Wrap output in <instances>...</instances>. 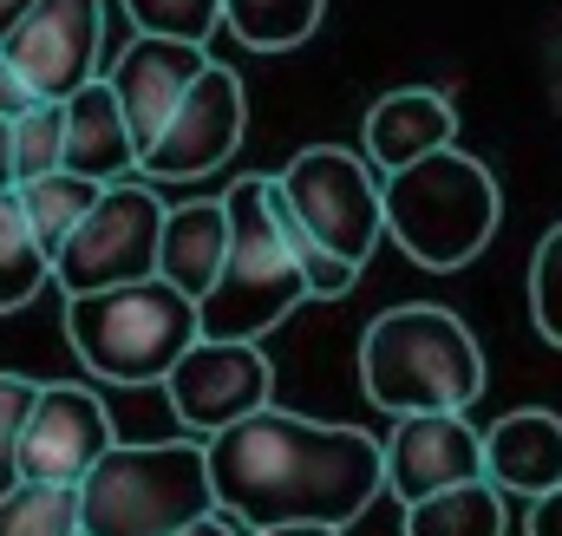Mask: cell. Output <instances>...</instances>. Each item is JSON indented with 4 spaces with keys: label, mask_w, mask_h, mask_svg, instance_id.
<instances>
[{
    "label": "cell",
    "mask_w": 562,
    "mask_h": 536,
    "mask_svg": "<svg viewBox=\"0 0 562 536\" xmlns=\"http://www.w3.org/2000/svg\"><path fill=\"white\" fill-rule=\"evenodd\" d=\"M203 471H210L216 511L236 517L243 536L288 531V524L347 531L380 498V478H386L373 432L327 425V418L281 412V405H262V412L210 432Z\"/></svg>",
    "instance_id": "obj_1"
},
{
    "label": "cell",
    "mask_w": 562,
    "mask_h": 536,
    "mask_svg": "<svg viewBox=\"0 0 562 536\" xmlns=\"http://www.w3.org/2000/svg\"><path fill=\"white\" fill-rule=\"evenodd\" d=\"M497 223H504V190L458 144L425 150L380 177V236H393L431 275L471 268L491 249Z\"/></svg>",
    "instance_id": "obj_2"
},
{
    "label": "cell",
    "mask_w": 562,
    "mask_h": 536,
    "mask_svg": "<svg viewBox=\"0 0 562 536\" xmlns=\"http://www.w3.org/2000/svg\"><path fill=\"white\" fill-rule=\"evenodd\" d=\"M360 387L393 418L406 412H471L484 393V354L451 308L406 301L367 321L360 334Z\"/></svg>",
    "instance_id": "obj_3"
},
{
    "label": "cell",
    "mask_w": 562,
    "mask_h": 536,
    "mask_svg": "<svg viewBox=\"0 0 562 536\" xmlns=\"http://www.w3.org/2000/svg\"><path fill=\"white\" fill-rule=\"evenodd\" d=\"M72 504H79V536H177L183 524L216 511L203 438L112 445L72 484Z\"/></svg>",
    "instance_id": "obj_4"
},
{
    "label": "cell",
    "mask_w": 562,
    "mask_h": 536,
    "mask_svg": "<svg viewBox=\"0 0 562 536\" xmlns=\"http://www.w3.org/2000/svg\"><path fill=\"white\" fill-rule=\"evenodd\" d=\"M262 190H269V177L243 170L229 183V197H223L229 249H223V268H216L210 294L196 301V334L203 340H262L269 327H281L307 301V281H301L294 256L281 249Z\"/></svg>",
    "instance_id": "obj_5"
},
{
    "label": "cell",
    "mask_w": 562,
    "mask_h": 536,
    "mask_svg": "<svg viewBox=\"0 0 562 536\" xmlns=\"http://www.w3.org/2000/svg\"><path fill=\"white\" fill-rule=\"evenodd\" d=\"M66 340L86 360V373L112 387H157L170 360L196 340V301L157 275L66 294Z\"/></svg>",
    "instance_id": "obj_6"
},
{
    "label": "cell",
    "mask_w": 562,
    "mask_h": 536,
    "mask_svg": "<svg viewBox=\"0 0 562 536\" xmlns=\"http://www.w3.org/2000/svg\"><path fill=\"white\" fill-rule=\"evenodd\" d=\"M276 190L288 216L347 268H367V256L380 249V177L360 150L307 144L276 170Z\"/></svg>",
    "instance_id": "obj_7"
},
{
    "label": "cell",
    "mask_w": 562,
    "mask_h": 536,
    "mask_svg": "<svg viewBox=\"0 0 562 536\" xmlns=\"http://www.w3.org/2000/svg\"><path fill=\"white\" fill-rule=\"evenodd\" d=\"M157 230H164V203L150 183H132V177L105 183L92 197V210L79 216V230L66 236V249L53 256V281L66 294L144 281L157 268Z\"/></svg>",
    "instance_id": "obj_8"
},
{
    "label": "cell",
    "mask_w": 562,
    "mask_h": 536,
    "mask_svg": "<svg viewBox=\"0 0 562 536\" xmlns=\"http://www.w3.org/2000/svg\"><path fill=\"white\" fill-rule=\"evenodd\" d=\"M157 387H164V400L177 412V425H190L196 438H210V432H223V425L276 405V367H269V354L256 340H203L196 334L170 360V373Z\"/></svg>",
    "instance_id": "obj_9"
},
{
    "label": "cell",
    "mask_w": 562,
    "mask_h": 536,
    "mask_svg": "<svg viewBox=\"0 0 562 536\" xmlns=\"http://www.w3.org/2000/svg\"><path fill=\"white\" fill-rule=\"evenodd\" d=\"M243 125H249V92L223 59H210L183 86V99L170 105L157 137L138 150V177H210L216 164L236 157Z\"/></svg>",
    "instance_id": "obj_10"
},
{
    "label": "cell",
    "mask_w": 562,
    "mask_h": 536,
    "mask_svg": "<svg viewBox=\"0 0 562 536\" xmlns=\"http://www.w3.org/2000/svg\"><path fill=\"white\" fill-rule=\"evenodd\" d=\"M105 53V7L99 0H33L13 33H0V59L33 86V99H72L99 79Z\"/></svg>",
    "instance_id": "obj_11"
},
{
    "label": "cell",
    "mask_w": 562,
    "mask_h": 536,
    "mask_svg": "<svg viewBox=\"0 0 562 536\" xmlns=\"http://www.w3.org/2000/svg\"><path fill=\"white\" fill-rule=\"evenodd\" d=\"M112 445H119L112 412H105V400L92 387H72V380L33 387L26 425H20V478L72 491Z\"/></svg>",
    "instance_id": "obj_12"
},
{
    "label": "cell",
    "mask_w": 562,
    "mask_h": 536,
    "mask_svg": "<svg viewBox=\"0 0 562 536\" xmlns=\"http://www.w3.org/2000/svg\"><path fill=\"white\" fill-rule=\"evenodd\" d=\"M380 491H393L400 504H419L431 491H451V484H471L484 478V458H477V425L464 412H406L393 418L386 445H380Z\"/></svg>",
    "instance_id": "obj_13"
},
{
    "label": "cell",
    "mask_w": 562,
    "mask_h": 536,
    "mask_svg": "<svg viewBox=\"0 0 562 536\" xmlns=\"http://www.w3.org/2000/svg\"><path fill=\"white\" fill-rule=\"evenodd\" d=\"M210 66V53L203 46H190V40H157V33H138L112 66H99V79H105V92L119 99V119H125V132H132V150H144L157 125L170 119V105L183 99V86L196 79Z\"/></svg>",
    "instance_id": "obj_14"
},
{
    "label": "cell",
    "mask_w": 562,
    "mask_h": 536,
    "mask_svg": "<svg viewBox=\"0 0 562 536\" xmlns=\"http://www.w3.org/2000/svg\"><path fill=\"white\" fill-rule=\"evenodd\" d=\"M477 458H484V484L510 491V498H543L562 484V412L550 405H524L504 412L491 432H477Z\"/></svg>",
    "instance_id": "obj_15"
},
{
    "label": "cell",
    "mask_w": 562,
    "mask_h": 536,
    "mask_svg": "<svg viewBox=\"0 0 562 536\" xmlns=\"http://www.w3.org/2000/svg\"><path fill=\"white\" fill-rule=\"evenodd\" d=\"M451 137H458L451 99L431 92V86H400V92H386V99L367 105V132H360L367 150H360V157H367L373 177H386V170L413 164L425 150H445Z\"/></svg>",
    "instance_id": "obj_16"
},
{
    "label": "cell",
    "mask_w": 562,
    "mask_h": 536,
    "mask_svg": "<svg viewBox=\"0 0 562 536\" xmlns=\"http://www.w3.org/2000/svg\"><path fill=\"white\" fill-rule=\"evenodd\" d=\"M59 170L86 177V183H125L138 170V150L132 132L119 119V99L105 92V79L79 86L72 99H59Z\"/></svg>",
    "instance_id": "obj_17"
},
{
    "label": "cell",
    "mask_w": 562,
    "mask_h": 536,
    "mask_svg": "<svg viewBox=\"0 0 562 536\" xmlns=\"http://www.w3.org/2000/svg\"><path fill=\"white\" fill-rule=\"evenodd\" d=\"M229 249V216L223 203H183V210H164V230H157V281H170L177 294L203 301L216 268Z\"/></svg>",
    "instance_id": "obj_18"
},
{
    "label": "cell",
    "mask_w": 562,
    "mask_h": 536,
    "mask_svg": "<svg viewBox=\"0 0 562 536\" xmlns=\"http://www.w3.org/2000/svg\"><path fill=\"white\" fill-rule=\"evenodd\" d=\"M99 190H105V183H86V177H72V170H46V177H33V183H13L20 216H26V230H33L46 268H53V256L66 249V236L79 230V216L92 210Z\"/></svg>",
    "instance_id": "obj_19"
},
{
    "label": "cell",
    "mask_w": 562,
    "mask_h": 536,
    "mask_svg": "<svg viewBox=\"0 0 562 536\" xmlns=\"http://www.w3.org/2000/svg\"><path fill=\"white\" fill-rule=\"evenodd\" d=\"M406 536H504V491H491L484 478L431 491L406 504Z\"/></svg>",
    "instance_id": "obj_20"
},
{
    "label": "cell",
    "mask_w": 562,
    "mask_h": 536,
    "mask_svg": "<svg viewBox=\"0 0 562 536\" xmlns=\"http://www.w3.org/2000/svg\"><path fill=\"white\" fill-rule=\"evenodd\" d=\"M327 0H223V26L256 46V53H288L301 40H314Z\"/></svg>",
    "instance_id": "obj_21"
},
{
    "label": "cell",
    "mask_w": 562,
    "mask_h": 536,
    "mask_svg": "<svg viewBox=\"0 0 562 536\" xmlns=\"http://www.w3.org/2000/svg\"><path fill=\"white\" fill-rule=\"evenodd\" d=\"M46 281H53V268H46L33 230H26V216H20V197L0 190V314L26 308Z\"/></svg>",
    "instance_id": "obj_22"
},
{
    "label": "cell",
    "mask_w": 562,
    "mask_h": 536,
    "mask_svg": "<svg viewBox=\"0 0 562 536\" xmlns=\"http://www.w3.org/2000/svg\"><path fill=\"white\" fill-rule=\"evenodd\" d=\"M0 536H79V504L66 484H33L20 478L0 498Z\"/></svg>",
    "instance_id": "obj_23"
},
{
    "label": "cell",
    "mask_w": 562,
    "mask_h": 536,
    "mask_svg": "<svg viewBox=\"0 0 562 536\" xmlns=\"http://www.w3.org/2000/svg\"><path fill=\"white\" fill-rule=\"evenodd\" d=\"M59 105L53 99H40L33 112H20L13 125H7V164H13V183H33V177H46V170H59Z\"/></svg>",
    "instance_id": "obj_24"
},
{
    "label": "cell",
    "mask_w": 562,
    "mask_h": 536,
    "mask_svg": "<svg viewBox=\"0 0 562 536\" xmlns=\"http://www.w3.org/2000/svg\"><path fill=\"white\" fill-rule=\"evenodd\" d=\"M125 13L138 33L190 40V46H210V33L223 26V0H125Z\"/></svg>",
    "instance_id": "obj_25"
},
{
    "label": "cell",
    "mask_w": 562,
    "mask_h": 536,
    "mask_svg": "<svg viewBox=\"0 0 562 536\" xmlns=\"http://www.w3.org/2000/svg\"><path fill=\"white\" fill-rule=\"evenodd\" d=\"M530 321L550 347H562V223L530 256Z\"/></svg>",
    "instance_id": "obj_26"
},
{
    "label": "cell",
    "mask_w": 562,
    "mask_h": 536,
    "mask_svg": "<svg viewBox=\"0 0 562 536\" xmlns=\"http://www.w3.org/2000/svg\"><path fill=\"white\" fill-rule=\"evenodd\" d=\"M33 387L40 380H26V373H0V498L20 484V425H26Z\"/></svg>",
    "instance_id": "obj_27"
},
{
    "label": "cell",
    "mask_w": 562,
    "mask_h": 536,
    "mask_svg": "<svg viewBox=\"0 0 562 536\" xmlns=\"http://www.w3.org/2000/svg\"><path fill=\"white\" fill-rule=\"evenodd\" d=\"M33 105H40V99H33V86H26V79L0 59V119L13 125V119H20V112H33Z\"/></svg>",
    "instance_id": "obj_28"
},
{
    "label": "cell",
    "mask_w": 562,
    "mask_h": 536,
    "mask_svg": "<svg viewBox=\"0 0 562 536\" xmlns=\"http://www.w3.org/2000/svg\"><path fill=\"white\" fill-rule=\"evenodd\" d=\"M543 99H550V112L562 119V26L543 33Z\"/></svg>",
    "instance_id": "obj_29"
},
{
    "label": "cell",
    "mask_w": 562,
    "mask_h": 536,
    "mask_svg": "<svg viewBox=\"0 0 562 536\" xmlns=\"http://www.w3.org/2000/svg\"><path fill=\"white\" fill-rule=\"evenodd\" d=\"M530 536H562V484L530 504Z\"/></svg>",
    "instance_id": "obj_30"
},
{
    "label": "cell",
    "mask_w": 562,
    "mask_h": 536,
    "mask_svg": "<svg viewBox=\"0 0 562 536\" xmlns=\"http://www.w3.org/2000/svg\"><path fill=\"white\" fill-rule=\"evenodd\" d=\"M177 536H243L236 517H223V511H210V517H196V524H183Z\"/></svg>",
    "instance_id": "obj_31"
},
{
    "label": "cell",
    "mask_w": 562,
    "mask_h": 536,
    "mask_svg": "<svg viewBox=\"0 0 562 536\" xmlns=\"http://www.w3.org/2000/svg\"><path fill=\"white\" fill-rule=\"evenodd\" d=\"M26 7H33V0H0V33H13V20H20Z\"/></svg>",
    "instance_id": "obj_32"
},
{
    "label": "cell",
    "mask_w": 562,
    "mask_h": 536,
    "mask_svg": "<svg viewBox=\"0 0 562 536\" xmlns=\"http://www.w3.org/2000/svg\"><path fill=\"white\" fill-rule=\"evenodd\" d=\"M256 536H340V531H321V524H288V531H256Z\"/></svg>",
    "instance_id": "obj_33"
},
{
    "label": "cell",
    "mask_w": 562,
    "mask_h": 536,
    "mask_svg": "<svg viewBox=\"0 0 562 536\" xmlns=\"http://www.w3.org/2000/svg\"><path fill=\"white\" fill-rule=\"evenodd\" d=\"M0 190H13V164H7V119H0Z\"/></svg>",
    "instance_id": "obj_34"
}]
</instances>
